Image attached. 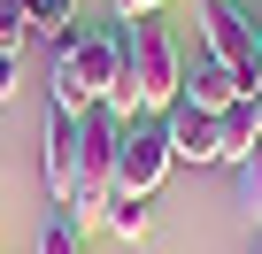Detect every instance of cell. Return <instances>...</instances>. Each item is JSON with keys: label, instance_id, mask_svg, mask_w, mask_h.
Here are the masks:
<instances>
[{"label": "cell", "instance_id": "obj_1", "mask_svg": "<svg viewBox=\"0 0 262 254\" xmlns=\"http://www.w3.org/2000/svg\"><path fill=\"white\" fill-rule=\"evenodd\" d=\"M178 85H185V54H178V39H170V24H155V16H139L123 31V77L108 85V116L116 123H139V116H170L178 108Z\"/></svg>", "mask_w": 262, "mask_h": 254}, {"label": "cell", "instance_id": "obj_2", "mask_svg": "<svg viewBox=\"0 0 262 254\" xmlns=\"http://www.w3.org/2000/svg\"><path fill=\"white\" fill-rule=\"evenodd\" d=\"M116 77H123V39H116V31H70V39L54 47L47 93H54L62 116H93Z\"/></svg>", "mask_w": 262, "mask_h": 254}, {"label": "cell", "instance_id": "obj_3", "mask_svg": "<svg viewBox=\"0 0 262 254\" xmlns=\"http://www.w3.org/2000/svg\"><path fill=\"white\" fill-rule=\"evenodd\" d=\"M201 39H208V62L224 70H262V8H239V0H208L201 8Z\"/></svg>", "mask_w": 262, "mask_h": 254}, {"label": "cell", "instance_id": "obj_4", "mask_svg": "<svg viewBox=\"0 0 262 254\" xmlns=\"http://www.w3.org/2000/svg\"><path fill=\"white\" fill-rule=\"evenodd\" d=\"M170 139L162 123H123V147H116V200H155L170 177Z\"/></svg>", "mask_w": 262, "mask_h": 254}, {"label": "cell", "instance_id": "obj_5", "mask_svg": "<svg viewBox=\"0 0 262 254\" xmlns=\"http://www.w3.org/2000/svg\"><path fill=\"white\" fill-rule=\"evenodd\" d=\"M47 193H54V208H70L77 200V147H85V116H62V108H47Z\"/></svg>", "mask_w": 262, "mask_h": 254}, {"label": "cell", "instance_id": "obj_6", "mask_svg": "<svg viewBox=\"0 0 262 254\" xmlns=\"http://www.w3.org/2000/svg\"><path fill=\"white\" fill-rule=\"evenodd\" d=\"M162 139H170V162H193V170H216V162H224L216 116H201V108H185V100L162 116Z\"/></svg>", "mask_w": 262, "mask_h": 254}, {"label": "cell", "instance_id": "obj_7", "mask_svg": "<svg viewBox=\"0 0 262 254\" xmlns=\"http://www.w3.org/2000/svg\"><path fill=\"white\" fill-rule=\"evenodd\" d=\"M239 93H247V77H239V70H224V62H208V54H201V62L185 70V85H178V100H185V108H201V116H224Z\"/></svg>", "mask_w": 262, "mask_h": 254}, {"label": "cell", "instance_id": "obj_8", "mask_svg": "<svg viewBox=\"0 0 262 254\" xmlns=\"http://www.w3.org/2000/svg\"><path fill=\"white\" fill-rule=\"evenodd\" d=\"M216 131H224V162H231V170H239V162L262 147V123H254V100H247V93H239V100L216 116Z\"/></svg>", "mask_w": 262, "mask_h": 254}, {"label": "cell", "instance_id": "obj_9", "mask_svg": "<svg viewBox=\"0 0 262 254\" xmlns=\"http://www.w3.org/2000/svg\"><path fill=\"white\" fill-rule=\"evenodd\" d=\"M24 24H31V39L62 47L70 39V0H24Z\"/></svg>", "mask_w": 262, "mask_h": 254}, {"label": "cell", "instance_id": "obj_10", "mask_svg": "<svg viewBox=\"0 0 262 254\" xmlns=\"http://www.w3.org/2000/svg\"><path fill=\"white\" fill-rule=\"evenodd\" d=\"M147 223H155V216H147V200H116L100 231H108V239H123V246H139V239H147Z\"/></svg>", "mask_w": 262, "mask_h": 254}, {"label": "cell", "instance_id": "obj_11", "mask_svg": "<svg viewBox=\"0 0 262 254\" xmlns=\"http://www.w3.org/2000/svg\"><path fill=\"white\" fill-rule=\"evenodd\" d=\"M31 47V24H24V0H0V54H24Z\"/></svg>", "mask_w": 262, "mask_h": 254}, {"label": "cell", "instance_id": "obj_12", "mask_svg": "<svg viewBox=\"0 0 262 254\" xmlns=\"http://www.w3.org/2000/svg\"><path fill=\"white\" fill-rule=\"evenodd\" d=\"M39 254H85V231H77L70 216H54V223L39 231Z\"/></svg>", "mask_w": 262, "mask_h": 254}, {"label": "cell", "instance_id": "obj_13", "mask_svg": "<svg viewBox=\"0 0 262 254\" xmlns=\"http://www.w3.org/2000/svg\"><path fill=\"white\" fill-rule=\"evenodd\" d=\"M239 208H247V216L262 223V147H254V154L239 162Z\"/></svg>", "mask_w": 262, "mask_h": 254}, {"label": "cell", "instance_id": "obj_14", "mask_svg": "<svg viewBox=\"0 0 262 254\" xmlns=\"http://www.w3.org/2000/svg\"><path fill=\"white\" fill-rule=\"evenodd\" d=\"M16 85H24V54H0V100H16Z\"/></svg>", "mask_w": 262, "mask_h": 254}, {"label": "cell", "instance_id": "obj_15", "mask_svg": "<svg viewBox=\"0 0 262 254\" xmlns=\"http://www.w3.org/2000/svg\"><path fill=\"white\" fill-rule=\"evenodd\" d=\"M162 8H170V0H116V16H123V24H139V16H162Z\"/></svg>", "mask_w": 262, "mask_h": 254}, {"label": "cell", "instance_id": "obj_16", "mask_svg": "<svg viewBox=\"0 0 262 254\" xmlns=\"http://www.w3.org/2000/svg\"><path fill=\"white\" fill-rule=\"evenodd\" d=\"M254 254H262V239H254Z\"/></svg>", "mask_w": 262, "mask_h": 254}]
</instances>
